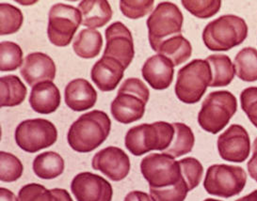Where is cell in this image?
<instances>
[{
  "instance_id": "cell-1",
  "label": "cell",
  "mask_w": 257,
  "mask_h": 201,
  "mask_svg": "<svg viewBox=\"0 0 257 201\" xmlns=\"http://www.w3.org/2000/svg\"><path fill=\"white\" fill-rule=\"evenodd\" d=\"M111 120L104 111L92 110L81 115L71 125L67 134L70 147L80 153L91 152L106 141Z\"/></svg>"
},
{
  "instance_id": "cell-2",
  "label": "cell",
  "mask_w": 257,
  "mask_h": 201,
  "mask_svg": "<svg viewBox=\"0 0 257 201\" xmlns=\"http://www.w3.org/2000/svg\"><path fill=\"white\" fill-rule=\"evenodd\" d=\"M150 98V90L139 78H128L121 84L117 97L110 105L114 119L122 124H129L143 119Z\"/></svg>"
},
{
  "instance_id": "cell-3",
  "label": "cell",
  "mask_w": 257,
  "mask_h": 201,
  "mask_svg": "<svg viewBox=\"0 0 257 201\" xmlns=\"http://www.w3.org/2000/svg\"><path fill=\"white\" fill-rule=\"evenodd\" d=\"M248 25L234 15H222L208 23L203 31L204 44L211 51H229L248 37Z\"/></svg>"
},
{
  "instance_id": "cell-4",
  "label": "cell",
  "mask_w": 257,
  "mask_h": 201,
  "mask_svg": "<svg viewBox=\"0 0 257 201\" xmlns=\"http://www.w3.org/2000/svg\"><path fill=\"white\" fill-rule=\"evenodd\" d=\"M174 136L173 123L157 121L152 124L144 123L129 129L125 134L126 149L135 155L142 156L152 150H166Z\"/></svg>"
},
{
  "instance_id": "cell-5",
  "label": "cell",
  "mask_w": 257,
  "mask_h": 201,
  "mask_svg": "<svg viewBox=\"0 0 257 201\" xmlns=\"http://www.w3.org/2000/svg\"><path fill=\"white\" fill-rule=\"evenodd\" d=\"M237 110V101L227 90L210 92L198 114V123L207 133L216 134L223 130Z\"/></svg>"
},
{
  "instance_id": "cell-6",
  "label": "cell",
  "mask_w": 257,
  "mask_h": 201,
  "mask_svg": "<svg viewBox=\"0 0 257 201\" xmlns=\"http://www.w3.org/2000/svg\"><path fill=\"white\" fill-rule=\"evenodd\" d=\"M212 81L211 67L204 60H193L178 71L175 95L185 104L200 102Z\"/></svg>"
},
{
  "instance_id": "cell-7",
  "label": "cell",
  "mask_w": 257,
  "mask_h": 201,
  "mask_svg": "<svg viewBox=\"0 0 257 201\" xmlns=\"http://www.w3.org/2000/svg\"><path fill=\"white\" fill-rule=\"evenodd\" d=\"M184 17L179 8L172 2H160L146 23L152 49L158 52L164 41L181 35Z\"/></svg>"
},
{
  "instance_id": "cell-8",
  "label": "cell",
  "mask_w": 257,
  "mask_h": 201,
  "mask_svg": "<svg viewBox=\"0 0 257 201\" xmlns=\"http://www.w3.org/2000/svg\"><path fill=\"white\" fill-rule=\"evenodd\" d=\"M141 171L150 189H166L185 180L179 162L164 153H151L144 157Z\"/></svg>"
},
{
  "instance_id": "cell-9",
  "label": "cell",
  "mask_w": 257,
  "mask_h": 201,
  "mask_svg": "<svg viewBox=\"0 0 257 201\" xmlns=\"http://www.w3.org/2000/svg\"><path fill=\"white\" fill-rule=\"evenodd\" d=\"M247 182V174L240 166L213 164L208 167L204 180L209 194L230 198L240 194Z\"/></svg>"
},
{
  "instance_id": "cell-10",
  "label": "cell",
  "mask_w": 257,
  "mask_h": 201,
  "mask_svg": "<svg viewBox=\"0 0 257 201\" xmlns=\"http://www.w3.org/2000/svg\"><path fill=\"white\" fill-rule=\"evenodd\" d=\"M82 22L80 11L74 6L58 3L53 5L48 15L47 35L50 43L58 47H66Z\"/></svg>"
},
{
  "instance_id": "cell-11",
  "label": "cell",
  "mask_w": 257,
  "mask_h": 201,
  "mask_svg": "<svg viewBox=\"0 0 257 201\" xmlns=\"http://www.w3.org/2000/svg\"><path fill=\"white\" fill-rule=\"evenodd\" d=\"M15 137L20 149L34 153L54 145L58 139V131L47 119H27L17 126Z\"/></svg>"
},
{
  "instance_id": "cell-12",
  "label": "cell",
  "mask_w": 257,
  "mask_h": 201,
  "mask_svg": "<svg viewBox=\"0 0 257 201\" xmlns=\"http://www.w3.org/2000/svg\"><path fill=\"white\" fill-rule=\"evenodd\" d=\"M105 33L106 45L103 57L113 58L127 69L135 56L131 31L122 23L115 22L107 27Z\"/></svg>"
},
{
  "instance_id": "cell-13",
  "label": "cell",
  "mask_w": 257,
  "mask_h": 201,
  "mask_svg": "<svg viewBox=\"0 0 257 201\" xmlns=\"http://www.w3.org/2000/svg\"><path fill=\"white\" fill-rule=\"evenodd\" d=\"M219 156L233 163H243L250 152L249 134L244 127L233 124L220 134L217 142Z\"/></svg>"
},
{
  "instance_id": "cell-14",
  "label": "cell",
  "mask_w": 257,
  "mask_h": 201,
  "mask_svg": "<svg viewBox=\"0 0 257 201\" xmlns=\"http://www.w3.org/2000/svg\"><path fill=\"white\" fill-rule=\"evenodd\" d=\"M72 193L77 201H111V184L97 174L82 172L77 174L71 183Z\"/></svg>"
},
{
  "instance_id": "cell-15",
  "label": "cell",
  "mask_w": 257,
  "mask_h": 201,
  "mask_svg": "<svg viewBox=\"0 0 257 201\" xmlns=\"http://www.w3.org/2000/svg\"><path fill=\"white\" fill-rule=\"evenodd\" d=\"M91 165L113 181L126 178L131 167L128 155L120 148L112 146L98 151L92 158Z\"/></svg>"
},
{
  "instance_id": "cell-16",
  "label": "cell",
  "mask_w": 257,
  "mask_h": 201,
  "mask_svg": "<svg viewBox=\"0 0 257 201\" xmlns=\"http://www.w3.org/2000/svg\"><path fill=\"white\" fill-rule=\"evenodd\" d=\"M20 74L31 87L39 83L52 82L56 77V64L46 54L31 53L24 60Z\"/></svg>"
},
{
  "instance_id": "cell-17",
  "label": "cell",
  "mask_w": 257,
  "mask_h": 201,
  "mask_svg": "<svg viewBox=\"0 0 257 201\" xmlns=\"http://www.w3.org/2000/svg\"><path fill=\"white\" fill-rule=\"evenodd\" d=\"M142 74L154 90H166L174 80V65L166 57L158 54L145 61Z\"/></svg>"
},
{
  "instance_id": "cell-18",
  "label": "cell",
  "mask_w": 257,
  "mask_h": 201,
  "mask_svg": "<svg viewBox=\"0 0 257 201\" xmlns=\"http://www.w3.org/2000/svg\"><path fill=\"white\" fill-rule=\"evenodd\" d=\"M124 70L118 60L109 57H102L91 68V80L101 91L109 92L120 84Z\"/></svg>"
},
{
  "instance_id": "cell-19",
  "label": "cell",
  "mask_w": 257,
  "mask_h": 201,
  "mask_svg": "<svg viewBox=\"0 0 257 201\" xmlns=\"http://www.w3.org/2000/svg\"><path fill=\"white\" fill-rule=\"evenodd\" d=\"M64 100L72 110L85 111L96 104L97 92L89 81L83 78H77L66 86Z\"/></svg>"
},
{
  "instance_id": "cell-20",
  "label": "cell",
  "mask_w": 257,
  "mask_h": 201,
  "mask_svg": "<svg viewBox=\"0 0 257 201\" xmlns=\"http://www.w3.org/2000/svg\"><path fill=\"white\" fill-rule=\"evenodd\" d=\"M31 108L39 114L48 115L56 111L61 104V93L53 82L39 83L31 92Z\"/></svg>"
},
{
  "instance_id": "cell-21",
  "label": "cell",
  "mask_w": 257,
  "mask_h": 201,
  "mask_svg": "<svg viewBox=\"0 0 257 201\" xmlns=\"http://www.w3.org/2000/svg\"><path fill=\"white\" fill-rule=\"evenodd\" d=\"M82 26L91 30L102 28L112 18V10L106 0H85L78 5Z\"/></svg>"
},
{
  "instance_id": "cell-22",
  "label": "cell",
  "mask_w": 257,
  "mask_h": 201,
  "mask_svg": "<svg viewBox=\"0 0 257 201\" xmlns=\"http://www.w3.org/2000/svg\"><path fill=\"white\" fill-rule=\"evenodd\" d=\"M0 87L1 107H14L22 104L28 93L27 87L16 75L2 76L0 79Z\"/></svg>"
},
{
  "instance_id": "cell-23",
  "label": "cell",
  "mask_w": 257,
  "mask_h": 201,
  "mask_svg": "<svg viewBox=\"0 0 257 201\" xmlns=\"http://www.w3.org/2000/svg\"><path fill=\"white\" fill-rule=\"evenodd\" d=\"M211 67L212 81L210 87H226L234 80L235 69L231 59L222 54H215L206 58Z\"/></svg>"
},
{
  "instance_id": "cell-24",
  "label": "cell",
  "mask_w": 257,
  "mask_h": 201,
  "mask_svg": "<svg viewBox=\"0 0 257 201\" xmlns=\"http://www.w3.org/2000/svg\"><path fill=\"white\" fill-rule=\"evenodd\" d=\"M64 160L55 151H46L35 157L33 171L43 179H53L61 176L64 171Z\"/></svg>"
},
{
  "instance_id": "cell-25",
  "label": "cell",
  "mask_w": 257,
  "mask_h": 201,
  "mask_svg": "<svg viewBox=\"0 0 257 201\" xmlns=\"http://www.w3.org/2000/svg\"><path fill=\"white\" fill-rule=\"evenodd\" d=\"M103 47V38L95 30H82L74 40L73 48L79 58L90 60L96 58Z\"/></svg>"
},
{
  "instance_id": "cell-26",
  "label": "cell",
  "mask_w": 257,
  "mask_h": 201,
  "mask_svg": "<svg viewBox=\"0 0 257 201\" xmlns=\"http://www.w3.org/2000/svg\"><path fill=\"white\" fill-rule=\"evenodd\" d=\"M18 201H74L65 189H46L38 183L22 187L18 193Z\"/></svg>"
},
{
  "instance_id": "cell-27",
  "label": "cell",
  "mask_w": 257,
  "mask_h": 201,
  "mask_svg": "<svg viewBox=\"0 0 257 201\" xmlns=\"http://www.w3.org/2000/svg\"><path fill=\"white\" fill-rule=\"evenodd\" d=\"M158 53L171 60L176 67L191 57L192 46L186 38L177 35L164 41L159 46Z\"/></svg>"
},
{
  "instance_id": "cell-28",
  "label": "cell",
  "mask_w": 257,
  "mask_h": 201,
  "mask_svg": "<svg viewBox=\"0 0 257 201\" xmlns=\"http://www.w3.org/2000/svg\"><path fill=\"white\" fill-rule=\"evenodd\" d=\"M174 136L171 146L162 153L173 158H178L189 153L195 144V136L190 129L185 123L174 122Z\"/></svg>"
},
{
  "instance_id": "cell-29",
  "label": "cell",
  "mask_w": 257,
  "mask_h": 201,
  "mask_svg": "<svg viewBox=\"0 0 257 201\" xmlns=\"http://www.w3.org/2000/svg\"><path fill=\"white\" fill-rule=\"evenodd\" d=\"M235 75L245 82L257 81V50L253 47L243 48L235 56Z\"/></svg>"
},
{
  "instance_id": "cell-30",
  "label": "cell",
  "mask_w": 257,
  "mask_h": 201,
  "mask_svg": "<svg viewBox=\"0 0 257 201\" xmlns=\"http://www.w3.org/2000/svg\"><path fill=\"white\" fill-rule=\"evenodd\" d=\"M0 34H15L21 29L24 22V15L20 9L8 3L0 4Z\"/></svg>"
},
{
  "instance_id": "cell-31",
  "label": "cell",
  "mask_w": 257,
  "mask_h": 201,
  "mask_svg": "<svg viewBox=\"0 0 257 201\" xmlns=\"http://www.w3.org/2000/svg\"><path fill=\"white\" fill-rule=\"evenodd\" d=\"M0 55L1 72L16 71L24 63L23 51L16 43L2 42L0 45Z\"/></svg>"
},
{
  "instance_id": "cell-32",
  "label": "cell",
  "mask_w": 257,
  "mask_h": 201,
  "mask_svg": "<svg viewBox=\"0 0 257 201\" xmlns=\"http://www.w3.org/2000/svg\"><path fill=\"white\" fill-rule=\"evenodd\" d=\"M1 171L0 179L3 182H14L21 178L23 174V164L14 154L6 151L0 152Z\"/></svg>"
},
{
  "instance_id": "cell-33",
  "label": "cell",
  "mask_w": 257,
  "mask_h": 201,
  "mask_svg": "<svg viewBox=\"0 0 257 201\" xmlns=\"http://www.w3.org/2000/svg\"><path fill=\"white\" fill-rule=\"evenodd\" d=\"M183 7L197 18L207 19L217 15L221 7V1H197V0H183Z\"/></svg>"
},
{
  "instance_id": "cell-34",
  "label": "cell",
  "mask_w": 257,
  "mask_h": 201,
  "mask_svg": "<svg viewBox=\"0 0 257 201\" xmlns=\"http://www.w3.org/2000/svg\"><path fill=\"white\" fill-rule=\"evenodd\" d=\"M179 162L182 175L189 185V191L196 188L203 178L204 167L199 160L193 157H187Z\"/></svg>"
},
{
  "instance_id": "cell-35",
  "label": "cell",
  "mask_w": 257,
  "mask_h": 201,
  "mask_svg": "<svg viewBox=\"0 0 257 201\" xmlns=\"http://www.w3.org/2000/svg\"><path fill=\"white\" fill-rule=\"evenodd\" d=\"M154 4V0H121L120 1V9L121 14L129 19H140L151 13Z\"/></svg>"
},
{
  "instance_id": "cell-36",
  "label": "cell",
  "mask_w": 257,
  "mask_h": 201,
  "mask_svg": "<svg viewBox=\"0 0 257 201\" xmlns=\"http://www.w3.org/2000/svg\"><path fill=\"white\" fill-rule=\"evenodd\" d=\"M189 192L187 181L183 180L177 185L166 189H150V195L154 201H184Z\"/></svg>"
},
{
  "instance_id": "cell-37",
  "label": "cell",
  "mask_w": 257,
  "mask_h": 201,
  "mask_svg": "<svg viewBox=\"0 0 257 201\" xmlns=\"http://www.w3.org/2000/svg\"><path fill=\"white\" fill-rule=\"evenodd\" d=\"M240 104L249 121L257 128V87H249L242 91Z\"/></svg>"
},
{
  "instance_id": "cell-38",
  "label": "cell",
  "mask_w": 257,
  "mask_h": 201,
  "mask_svg": "<svg viewBox=\"0 0 257 201\" xmlns=\"http://www.w3.org/2000/svg\"><path fill=\"white\" fill-rule=\"evenodd\" d=\"M123 201H154L151 195L142 191H132L125 195Z\"/></svg>"
},
{
  "instance_id": "cell-39",
  "label": "cell",
  "mask_w": 257,
  "mask_h": 201,
  "mask_svg": "<svg viewBox=\"0 0 257 201\" xmlns=\"http://www.w3.org/2000/svg\"><path fill=\"white\" fill-rule=\"evenodd\" d=\"M247 167L250 178L257 182V151L252 152V156L249 159Z\"/></svg>"
},
{
  "instance_id": "cell-40",
  "label": "cell",
  "mask_w": 257,
  "mask_h": 201,
  "mask_svg": "<svg viewBox=\"0 0 257 201\" xmlns=\"http://www.w3.org/2000/svg\"><path fill=\"white\" fill-rule=\"evenodd\" d=\"M0 197L1 201H18L16 194L12 191L8 190L7 188H0Z\"/></svg>"
},
{
  "instance_id": "cell-41",
  "label": "cell",
  "mask_w": 257,
  "mask_h": 201,
  "mask_svg": "<svg viewBox=\"0 0 257 201\" xmlns=\"http://www.w3.org/2000/svg\"><path fill=\"white\" fill-rule=\"evenodd\" d=\"M235 201H257V190H254L250 194H247L243 197H240Z\"/></svg>"
},
{
  "instance_id": "cell-42",
  "label": "cell",
  "mask_w": 257,
  "mask_h": 201,
  "mask_svg": "<svg viewBox=\"0 0 257 201\" xmlns=\"http://www.w3.org/2000/svg\"><path fill=\"white\" fill-rule=\"evenodd\" d=\"M255 151H257V137L252 144V152H255Z\"/></svg>"
},
{
  "instance_id": "cell-43",
  "label": "cell",
  "mask_w": 257,
  "mask_h": 201,
  "mask_svg": "<svg viewBox=\"0 0 257 201\" xmlns=\"http://www.w3.org/2000/svg\"><path fill=\"white\" fill-rule=\"evenodd\" d=\"M204 201H221V200H218V199H214V198H206V199H204Z\"/></svg>"
}]
</instances>
